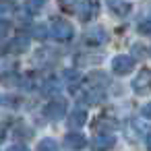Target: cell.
Wrapping results in <instances>:
<instances>
[{"label":"cell","instance_id":"obj_1","mask_svg":"<svg viewBox=\"0 0 151 151\" xmlns=\"http://www.w3.org/2000/svg\"><path fill=\"white\" fill-rule=\"evenodd\" d=\"M50 33H52L54 40H58L62 44H68L73 40V35H75L73 25L68 21H64V19H54L52 21V27H50Z\"/></svg>","mask_w":151,"mask_h":151},{"label":"cell","instance_id":"obj_2","mask_svg":"<svg viewBox=\"0 0 151 151\" xmlns=\"http://www.w3.org/2000/svg\"><path fill=\"white\" fill-rule=\"evenodd\" d=\"M83 42H85L87 46L99 48V46H104V44L108 42V31H106L104 27L95 25V27H91V29H87V31L83 33Z\"/></svg>","mask_w":151,"mask_h":151},{"label":"cell","instance_id":"obj_3","mask_svg":"<svg viewBox=\"0 0 151 151\" xmlns=\"http://www.w3.org/2000/svg\"><path fill=\"white\" fill-rule=\"evenodd\" d=\"M132 91L137 95H147L151 93V68H143L134 79H132Z\"/></svg>","mask_w":151,"mask_h":151},{"label":"cell","instance_id":"obj_4","mask_svg":"<svg viewBox=\"0 0 151 151\" xmlns=\"http://www.w3.org/2000/svg\"><path fill=\"white\" fill-rule=\"evenodd\" d=\"M64 114H66V101L64 99H52L44 108V116L48 120H62Z\"/></svg>","mask_w":151,"mask_h":151},{"label":"cell","instance_id":"obj_5","mask_svg":"<svg viewBox=\"0 0 151 151\" xmlns=\"http://www.w3.org/2000/svg\"><path fill=\"white\" fill-rule=\"evenodd\" d=\"M134 68V58H130V56H116L114 60H112V73L114 75H128L130 70Z\"/></svg>","mask_w":151,"mask_h":151},{"label":"cell","instance_id":"obj_6","mask_svg":"<svg viewBox=\"0 0 151 151\" xmlns=\"http://www.w3.org/2000/svg\"><path fill=\"white\" fill-rule=\"evenodd\" d=\"M99 13V4L97 0H83L79 4V19L81 21H93Z\"/></svg>","mask_w":151,"mask_h":151},{"label":"cell","instance_id":"obj_7","mask_svg":"<svg viewBox=\"0 0 151 151\" xmlns=\"http://www.w3.org/2000/svg\"><path fill=\"white\" fill-rule=\"evenodd\" d=\"M56 60H58V54L54 50H40L33 56V64H37V66H52Z\"/></svg>","mask_w":151,"mask_h":151},{"label":"cell","instance_id":"obj_8","mask_svg":"<svg viewBox=\"0 0 151 151\" xmlns=\"http://www.w3.org/2000/svg\"><path fill=\"white\" fill-rule=\"evenodd\" d=\"M29 44H31V40L27 37V35H17V37H13V42H11V52L13 54H25L27 50H29Z\"/></svg>","mask_w":151,"mask_h":151},{"label":"cell","instance_id":"obj_9","mask_svg":"<svg viewBox=\"0 0 151 151\" xmlns=\"http://www.w3.org/2000/svg\"><path fill=\"white\" fill-rule=\"evenodd\" d=\"M85 145H87V141L81 132H68L64 137V147L66 149H83Z\"/></svg>","mask_w":151,"mask_h":151},{"label":"cell","instance_id":"obj_10","mask_svg":"<svg viewBox=\"0 0 151 151\" xmlns=\"http://www.w3.org/2000/svg\"><path fill=\"white\" fill-rule=\"evenodd\" d=\"M106 2H108V9L118 17H126L130 13V4L126 0H106Z\"/></svg>","mask_w":151,"mask_h":151},{"label":"cell","instance_id":"obj_11","mask_svg":"<svg viewBox=\"0 0 151 151\" xmlns=\"http://www.w3.org/2000/svg\"><path fill=\"white\" fill-rule=\"evenodd\" d=\"M85 120H87V112L83 108H75L68 116V126L70 128H81L85 124Z\"/></svg>","mask_w":151,"mask_h":151},{"label":"cell","instance_id":"obj_12","mask_svg":"<svg viewBox=\"0 0 151 151\" xmlns=\"http://www.w3.org/2000/svg\"><path fill=\"white\" fill-rule=\"evenodd\" d=\"M114 143H116V139H114L110 132H101V134L95 137L93 147H95V149H110V147H114Z\"/></svg>","mask_w":151,"mask_h":151},{"label":"cell","instance_id":"obj_13","mask_svg":"<svg viewBox=\"0 0 151 151\" xmlns=\"http://www.w3.org/2000/svg\"><path fill=\"white\" fill-rule=\"evenodd\" d=\"M62 79L66 81V85H68V89H70V91H77V87H79V81H81V77H79V73H77V70H73V68H66V70L62 73Z\"/></svg>","mask_w":151,"mask_h":151},{"label":"cell","instance_id":"obj_14","mask_svg":"<svg viewBox=\"0 0 151 151\" xmlns=\"http://www.w3.org/2000/svg\"><path fill=\"white\" fill-rule=\"evenodd\" d=\"M44 93H48V95L60 93V83H58L56 79H48V81L44 83Z\"/></svg>","mask_w":151,"mask_h":151},{"label":"cell","instance_id":"obj_15","mask_svg":"<svg viewBox=\"0 0 151 151\" xmlns=\"http://www.w3.org/2000/svg\"><path fill=\"white\" fill-rule=\"evenodd\" d=\"M37 149H40V151H56V149H58V143L52 141V139H44V141L37 143Z\"/></svg>","mask_w":151,"mask_h":151},{"label":"cell","instance_id":"obj_16","mask_svg":"<svg viewBox=\"0 0 151 151\" xmlns=\"http://www.w3.org/2000/svg\"><path fill=\"white\" fill-rule=\"evenodd\" d=\"M139 31H141L143 35H151V17H149V19H143V21L139 23Z\"/></svg>","mask_w":151,"mask_h":151},{"label":"cell","instance_id":"obj_17","mask_svg":"<svg viewBox=\"0 0 151 151\" xmlns=\"http://www.w3.org/2000/svg\"><path fill=\"white\" fill-rule=\"evenodd\" d=\"M35 37H37V40H46V37H48L46 25H37V27H35Z\"/></svg>","mask_w":151,"mask_h":151},{"label":"cell","instance_id":"obj_18","mask_svg":"<svg viewBox=\"0 0 151 151\" xmlns=\"http://www.w3.org/2000/svg\"><path fill=\"white\" fill-rule=\"evenodd\" d=\"M44 4H46V0H29V9L31 11H40Z\"/></svg>","mask_w":151,"mask_h":151},{"label":"cell","instance_id":"obj_19","mask_svg":"<svg viewBox=\"0 0 151 151\" xmlns=\"http://www.w3.org/2000/svg\"><path fill=\"white\" fill-rule=\"evenodd\" d=\"M9 29H11L9 21H0V37H4V35L9 33Z\"/></svg>","mask_w":151,"mask_h":151},{"label":"cell","instance_id":"obj_20","mask_svg":"<svg viewBox=\"0 0 151 151\" xmlns=\"http://www.w3.org/2000/svg\"><path fill=\"white\" fill-rule=\"evenodd\" d=\"M77 2H79V0H60V4H62L64 9H73Z\"/></svg>","mask_w":151,"mask_h":151},{"label":"cell","instance_id":"obj_21","mask_svg":"<svg viewBox=\"0 0 151 151\" xmlns=\"http://www.w3.org/2000/svg\"><path fill=\"white\" fill-rule=\"evenodd\" d=\"M143 116H145V118H149V120H151V101H149V104H145V106H143Z\"/></svg>","mask_w":151,"mask_h":151},{"label":"cell","instance_id":"obj_22","mask_svg":"<svg viewBox=\"0 0 151 151\" xmlns=\"http://www.w3.org/2000/svg\"><path fill=\"white\" fill-rule=\"evenodd\" d=\"M147 147H149V149H151V134H149V137H147Z\"/></svg>","mask_w":151,"mask_h":151},{"label":"cell","instance_id":"obj_23","mask_svg":"<svg viewBox=\"0 0 151 151\" xmlns=\"http://www.w3.org/2000/svg\"><path fill=\"white\" fill-rule=\"evenodd\" d=\"M2 134H4V132H2V128H0V143H2Z\"/></svg>","mask_w":151,"mask_h":151},{"label":"cell","instance_id":"obj_24","mask_svg":"<svg viewBox=\"0 0 151 151\" xmlns=\"http://www.w3.org/2000/svg\"><path fill=\"white\" fill-rule=\"evenodd\" d=\"M0 52H2V48H0Z\"/></svg>","mask_w":151,"mask_h":151}]
</instances>
